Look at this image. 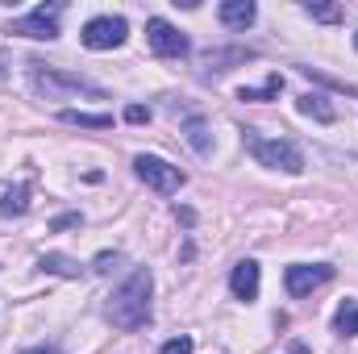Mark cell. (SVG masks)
<instances>
[{
  "instance_id": "1",
  "label": "cell",
  "mask_w": 358,
  "mask_h": 354,
  "mask_svg": "<svg viewBox=\"0 0 358 354\" xmlns=\"http://www.w3.org/2000/svg\"><path fill=\"white\" fill-rule=\"evenodd\" d=\"M150 292H155V279H150V271L146 267H138L117 292H113V300H108V321L117 325V330H142L146 321H150Z\"/></svg>"
},
{
  "instance_id": "2",
  "label": "cell",
  "mask_w": 358,
  "mask_h": 354,
  "mask_svg": "<svg viewBox=\"0 0 358 354\" xmlns=\"http://www.w3.org/2000/svg\"><path fill=\"white\" fill-rule=\"evenodd\" d=\"M246 150L271 167V171H287V176H300L304 171V155H300V146L296 142H287V138H259V134H246Z\"/></svg>"
},
{
  "instance_id": "3",
  "label": "cell",
  "mask_w": 358,
  "mask_h": 354,
  "mask_svg": "<svg viewBox=\"0 0 358 354\" xmlns=\"http://www.w3.org/2000/svg\"><path fill=\"white\" fill-rule=\"evenodd\" d=\"M134 171H138V179H142L146 187H155V192H163V196H176L179 187L187 183V176H183L179 167H171L167 159H159V155H138V159H134Z\"/></svg>"
},
{
  "instance_id": "4",
  "label": "cell",
  "mask_w": 358,
  "mask_h": 354,
  "mask_svg": "<svg viewBox=\"0 0 358 354\" xmlns=\"http://www.w3.org/2000/svg\"><path fill=\"white\" fill-rule=\"evenodd\" d=\"M29 80L34 88L46 92V96H104V92L80 80V76H63V71H42V63H29Z\"/></svg>"
},
{
  "instance_id": "5",
  "label": "cell",
  "mask_w": 358,
  "mask_h": 354,
  "mask_svg": "<svg viewBox=\"0 0 358 354\" xmlns=\"http://www.w3.org/2000/svg\"><path fill=\"white\" fill-rule=\"evenodd\" d=\"M8 34H17V38H34V42H55V38H59V4H38L34 13L17 17Z\"/></svg>"
},
{
  "instance_id": "6",
  "label": "cell",
  "mask_w": 358,
  "mask_h": 354,
  "mask_svg": "<svg viewBox=\"0 0 358 354\" xmlns=\"http://www.w3.org/2000/svg\"><path fill=\"white\" fill-rule=\"evenodd\" d=\"M146 42H150V50H155L159 59H183V55L192 50L187 34H179L176 25L163 21V17H150V21H146Z\"/></svg>"
},
{
  "instance_id": "7",
  "label": "cell",
  "mask_w": 358,
  "mask_h": 354,
  "mask_svg": "<svg viewBox=\"0 0 358 354\" xmlns=\"http://www.w3.org/2000/svg\"><path fill=\"white\" fill-rule=\"evenodd\" d=\"M125 34H129L125 17H92L80 38H84V46H88V50H113V46H121V42H125Z\"/></svg>"
},
{
  "instance_id": "8",
  "label": "cell",
  "mask_w": 358,
  "mask_h": 354,
  "mask_svg": "<svg viewBox=\"0 0 358 354\" xmlns=\"http://www.w3.org/2000/svg\"><path fill=\"white\" fill-rule=\"evenodd\" d=\"M329 279H334V267L329 263H292L283 271V288L292 296H308V292H317Z\"/></svg>"
},
{
  "instance_id": "9",
  "label": "cell",
  "mask_w": 358,
  "mask_h": 354,
  "mask_svg": "<svg viewBox=\"0 0 358 354\" xmlns=\"http://www.w3.org/2000/svg\"><path fill=\"white\" fill-rule=\"evenodd\" d=\"M259 279H263V271L255 259H242V263L234 267V275H229V292L238 296V300H255L259 296Z\"/></svg>"
},
{
  "instance_id": "10",
  "label": "cell",
  "mask_w": 358,
  "mask_h": 354,
  "mask_svg": "<svg viewBox=\"0 0 358 354\" xmlns=\"http://www.w3.org/2000/svg\"><path fill=\"white\" fill-rule=\"evenodd\" d=\"M217 17H221V21H225L229 29H246V25H255L259 8H255V0H221Z\"/></svg>"
},
{
  "instance_id": "11",
  "label": "cell",
  "mask_w": 358,
  "mask_h": 354,
  "mask_svg": "<svg viewBox=\"0 0 358 354\" xmlns=\"http://www.w3.org/2000/svg\"><path fill=\"white\" fill-rule=\"evenodd\" d=\"M334 330L342 338H358V300H342L334 313Z\"/></svg>"
},
{
  "instance_id": "12",
  "label": "cell",
  "mask_w": 358,
  "mask_h": 354,
  "mask_svg": "<svg viewBox=\"0 0 358 354\" xmlns=\"http://www.w3.org/2000/svg\"><path fill=\"white\" fill-rule=\"evenodd\" d=\"M300 113H304V117H317V121H325V125H329V121L338 117V108H334V104H329L325 96H317V92L300 96Z\"/></svg>"
},
{
  "instance_id": "13",
  "label": "cell",
  "mask_w": 358,
  "mask_h": 354,
  "mask_svg": "<svg viewBox=\"0 0 358 354\" xmlns=\"http://www.w3.org/2000/svg\"><path fill=\"white\" fill-rule=\"evenodd\" d=\"M25 208H29V183L8 187L4 200H0V213H4V217H25Z\"/></svg>"
},
{
  "instance_id": "14",
  "label": "cell",
  "mask_w": 358,
  "mask_h": 354,
  "mask_svg": "<svg viewBox=\"0 0 358 354\" xmlns=\"http://www.w3.org/2000/svg\"><path fill=\"white\" fill-rule=\"evenodd\" d=\"M67 125H84V129H108L113 125V117L108 113H80V108H63L59 113Z\"/></svg>"
},
{
  "instance_id": "15",
  "label": "cell",
  "mask_w": 358,
  "mask_h": 354,
  "mask_svg": "<svg viewBox=\"0 0 358 354\" xmlns=\"http://www.w3.org/2000/svg\"><path fill=\"white\" fill-rule=\"evenodd\" d=\"M42 271H50V275H67V279H80V263H71L67 255H42L38 259Z\"/></svg>"
},
{
  "instance_id": "16",
  "label": "cell",
  "mask_w": 358,
  "mask_h": 354,
  "mask_svg": "<svg viewBox=\"0 0 358 354\" xmlns=\"http://www.w3.org/2000/svg\"><path fill=\"white\" fill-rule=\"evenodd\" d=\"M279 88H283V76H271L263 88H242L238 100H271V96H279Z\"/></svg>"
},
{
  "instance_id": "17",
  "label": "cell",
  "mask_w": 358,
  "mask_h": 354,
  "mask_svg": "<svg viewBox=\"0 0 358 354\" xmlns=\"http://www.w3.org/2000/svg\"><path fill=\"white\" fill-rule=\"evenodd\" d=\"M304 13L313 21H342V8L338 4H304Z\"/></svg>"
},
{
  "instance_id": "18",
  "label": "cell",
  "mask_w": 358,
  "mask_h": 354,
  "mask_svg": "<svg viewBox=\"0 0 358 354\" xmlns=\"http://www.w3.org/2000/svg\"><path fill=\"white\" fill-rule=\"evenodd\" d=\"M192 351H196L192 338H171V342H163V351L159 354H192Z\"/></svg>"
},
{
  "instance_id": "19",
  "label": "cell",
  "mask_w": 358,
  "mask_h": 354,
  "mask_svg": "<svg viewBox=\"0 0 358 354\" xmlns=\"http://www.w3.org/2000/svg\"><path fill=\"white\" fill-rule=\"evenodd\" d=\"M125 121L142 125V121H150V108H146V104H129V108H125Z\"/></svg>"
},
{
  "instance_id": "20",
  "label": "cell",
  "mask_w": 358,
  "mask_h": 354,
  "mask_svg": "<svg viewBox=\"0 0 358 354\" xmlns=\"http://www.w3.org/2000/svg\"><path fill=\"white\" fill-rule=\"evenodd\" d=\"M187 142H192L196 150H208V142H204V125H200V121H192V134H187Z\"/></svg>"
},
{
  "instance_id": "21",
  "label": "cell",
  "mask_w": 358,
  "mask_h": 354,
  "mask_svg": "<svg viewBox=\"0 0 358 354\" xmlns=\"http://www.w3.org/2000/svg\"><path fill=\"white\" fill-rule=\"evenodd\" d=\"M121 263V255H100V259H96V267H92V271H100V275H108V271H113V267Z\"/></svg>"
},
{
  "instance_id": "22",
  "label": "cell",
  "mask_w": 358,
  "mask_h": 354,
  "mask_svg": "<svg viewBox=\"0 0 358 354\" xmlns=\"http://www.w3.org/2000/svg\"><path fill=\"white\" fill-rule=\"evenodd\" d=\"M67 225H80V213H67V217L55 221V229H67Z\"/></svg>"
},
{
  "instance_id": "23",
  "label": "cell",
  "mask_w": 358,
  "mask_h": 354,
  "mask_svg": "<svg viewBox=\"0 0 358 354\" xmlns=\"http://www.w3.org/2000/svg\"><path fill=\"white\" fill-rule=\"evenodd\" d=\"M21 354H63V351H55V346H34V351H21Z\"/></svg>"
},
{
  "instance_id": "24",
  "label": "cell",
  "mask_w": 358,
  "mask_h": 354,
  "mask_svg": "<svg viewBox=\"0 0 358 354\" xmlns=\"http://www.w3.org/2000/svg\"><path fill=\"white\" fill-rule=\"evenodd\" d=\"M355 50H358V34H355Z\"/></svg>"
},
{
  "instance_id": "25",
  "label": "cell",
  "mask_w": 358,
  "mask_h": 354,
  "mask_svg": "<svg viewBox=\"0 0 358 354\" xmlns=\"http://www.w3.org/2000/svg\"><path fill=\"white\" fill-rule=\"evenodd\" d=\"M0 63H4V59H0ZM0 76H4V71H0Z\"/></svg>"
}]
</instances>
